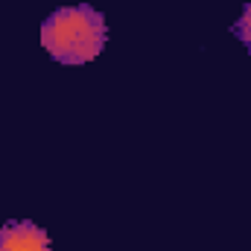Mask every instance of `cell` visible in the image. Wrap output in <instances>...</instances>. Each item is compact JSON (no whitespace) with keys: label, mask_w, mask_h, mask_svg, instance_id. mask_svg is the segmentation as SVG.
Returning a JSON list of instances; mask_svg holds the SVG:
<instances>
[{"label":"cell","mask_w":251,"mask_h":251,"mask_svg":"<svg viewBox=\"0 0 251 251\" xmlns=\"http://www.w3.org/2000/svg\"><path fill=\"white\" fill-rule=\"evenodd\" d=\"M108 41L105 18L94 6H64L41 24V47L59 64L94 62Z\"/></svg>","instance_id":"obj_1"},{"label":"cell","mask_w":251,"mask_h":251,"mask_svg":"<svg viewBox=\"0 0 251 251\" xmlns=\"http://www.w3.org/2000/svg\"><path fill=\"white\" fill-rule=\"evenodd\" d=\"M0 251H53L44 228L32 222H9L0 228Z\"/></svg>","instance_id":"obj_2"},{"label":"cell","mask_w":251,"mask_h":251,"mask_svg":"<svg viewBox=\"0 0 251 251\" xmlns=\"http://www.w3.org/2000/svg\"><path fill=\"white\" fill-rule=\"evenodd\" d=\"M234 29H237V38H240V41L251 50V6L243 9V15H240V21H237V26H234Z\"/></svg>","instance_id":"obj_3"}]
</instances>
